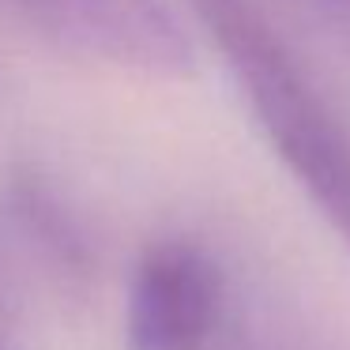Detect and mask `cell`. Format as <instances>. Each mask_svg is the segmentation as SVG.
Instances as JSON below:
<instances>
[{"instance_id": "cell-1", "label": "cell", "mask_w": 350, "mask_h": 350, "mask_svg": "<svg viewBox=\"0 0 350 350\" xmlns=\"http://www.w3.org/2000/svg\"><path fill=\"white\" fill-rule=\"evenodd\" d=\"M271 151L350 249V132L256 0H189Z\"/></svg>"}, {"instance_id": "cell-2", "label": "cell", "mask_w": 350, "mask_h": 350, "mask_svg": "<svg viewBox=\"0 0 350 350\" xmlns=\"http://www.w3.org/2000/svg\"><path fill=\"white\" fill-rule=\"evenodd\" d=\"M34 31L61 49L121 72L185 79L196 49L166 0H16Z\"/></svg>"}, {"instance_id": "cell-4", "label": "cell", "mask_w": 350, "mask_h": 350, "mask_svg": "<svg viewBox=\"0 0 350 350\" xmlns=\"http://www.w3.org/2000/svg\"><path fill=\"white\" fill-rule=\"evenodd\" d=\"M305 4L324 19L335 34L350 38V0H305Z\"/></svg>"}, {"instance_id": "cell-3", "label": "cell", "mask_w": 350, "mask_h": 350, "mask_svg": "<svg viewBox=\"0 0 350 350\" xmlns=\"http://www.w3.org/2000/svg\"><path fill=\"white\" fill-rule=\"evenodd\" d=\"M222 317V275L200 245L170 237L136 260L124 301L129 350H207Z\"/></svg>"}]
</instances>
